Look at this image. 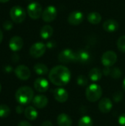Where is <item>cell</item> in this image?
I'll use <instances>...</instances> for the list:
<instances>
[{
    "label": "cell",
    "instance_id": "1",
    "mask_svg": "<svg viewBox=\"0 0 125 126\" xmlns=\"http://www.w3.org/2000/svg\"><path fill=\"white\" fill-rule=\"evenodd\" d=\"M49 79L55 86H62L69 82L71 79V72L65 66L58 65L50 70Z\"/></svg>",
    "mask_w": 125,
    "mask_h": 126
},
{
    "label": "cell",
    "instance_id": "2",
    "mask_svg": "<svg viewBox=\"0 0 125 126\" xmlns=\"http://www.w3.org/2000/svg\"><path fill=\"white\" fill-rule=\"evenodd\" d=\"M15 100L21 105H27L31 103L34 98V92L29 86H22L15 92Z\"/></svg>",
    "mask_w": 125,
    "mask_h": 126
},
{
    "label": "cell",
    "instance_id": "3",
    "mask_svg": "<svg viewBox=\"0 0 125 126\" xmlns=\"http://www.w3.org/2000/svg\"><path fill=\"white\" fill-rule=\"evenodd\" d=\"M102 95V89L100 86L96 83L89 85L85 90V97L91 103L98 101Z\"/></svg>",
    "mask_w": 125,
    "mask_h": 126
},
{
    "label": "cell",
    "instance_id": "4",
    "mask_svg": "<svg viewBox=\"0 0 125 126\" xmlns=\"http://www.w3.org/2000/svg\"><path fill=\"white\" fill-rule=\"evenodd\" d=\"M10 16L13 22L20 24L26 18V11L21 6L15 5L11 8L10 11Z\"/></svg>",
    "mask_w": 125,
    "mask_h": 126
},
{
    "label": "cell",
    "instance_id": "5",
    "mask_svg": "<svg viewBox=\"0 0 125 126\" xmlns=\"http://www.w3.org/2000/svg\"><path fill=\"white\" fill-rule=\"evenodd\" d=\"M42 7L38 2L33 1L27 6L28 16L32 19H38L42 16Z\"/></svg>",
    "mask_w": 125,
    "mask_h": 126
},
{
    "label": "cell",
    "instance_id": "6",
    "mask_svg": "<svg viewBox=\"0 0 125 126\" xmlns=\"http://www.w3.org/2000/svg\"><path fill=\"white\" fill-rule=\"evenodd\" d=\"M46 50V46L42 42H36L33 44L29 49V54L34 58L42 57Z\"/></svg>",
    "mask_w": 125,
    "mask_h": 126
},
{
    "label": "cell",
    "instance_id": "7",
    "mask_svg": "<svg viewBox=\"0 0 125 126\" xmlns=\"http://www.w3.org/2000/svg\"><path fill=\"white\" fill-rule=\"evenodd\" d=\"M58 61L63 63L76 62V53L70 49H65L59 53Z\"/></svg>",
    "mask_w": 125,
    "mask_h": 126
},
{
    "label": "cell",
    "instance_id": "8",
    "mask_svg": "<svg viewBox=\"0 0 125 126\" xmlns=\"http://www.w3.org/2000/svg\"><path fill=\"white\" fill-rule=\"evenodd\" d=\"M102 63L104 66L111 67L113 66L117 61V55L115 52L108 50L103 53L101 58Z\"/></svg>",
    "mask_w": 125,
    "mask_h": 126
},
{
    "label": "cell",
    "instance_id": "9",
    "mask_svg": "<svg viewBox=\"0 0 125 126\" xmlns=\"http://www.w3.org/2000/svg\"><path fill=\"white\" fill-rule=\"evenodd\" d=\"M57 15V10L56 7L53 5H49L45 8L44 10H43L42 13V19L47 23L53 21Z\"/></svg>",
    "mask_w": 125,
    "mask_h": 126
},
{
    "label": "cell",
    "instance_id": "10",
    "mask_svg": "<svg viewBox=\"0 0 125 126\" xmlns=\"http://www.w3.org/2000/svg\"><path fill=\"white\" fill-rule=\"evenodd\" d=\"M84 20V14L80 10H74L68 16V22L71 25L77 26L80 24Z\"/></svg>",
    "mask_w": 125,
    "mask_h": 126
},
{
    "label": "cell",
    "instance_id": "11",
    "mask_svg": "<svg viewBox=\"0 0 125 126\" xmlns=\"http://www.w3.org/2000/svg\"><path fill=\"white\" fill-rule=\"evenodd\" d=\"M15 75L21 80H27L31 75L29 69L24 65H19L15 69Z\"/></svg>",
    "mask_w": 125,
    "mask_h": 126
},
{
    "label": "cell",
    "instance_id": "12",
    "mask_svg": "<svg viewBox=\"0 0 125 126\" xmlns=\"http://www.w3.org/2000/svg\"><path fill=\"white\" fill-rule=\"evenodd\" d=\"M24 41L20 36H13L9 41V47L13 52H18L23 47Z\"/></svg>",
    "mask_w": 125,
    "mask_h": 126
},
{
    "label": "cell",
    "instance_id": "13",
    "mask_svg": "<svg viewBox=\"0 0 125 126\" xmlns=\"http://www.w3.org/2000/svg\"><path fill=\"white\" fill-rule=\"evenodd\" d=\"M34 87L38 92H45L49 89V84L46 79L43 78H38L34 82Z\"/></svg>",
    "mask_w": 125,
    "mask_h": 126
},
{
    "label": "cell",
    "instance_id": "14",
    "mask_svg": "<svg viewBox=\"0 0 125 126\" xmlns=\"http://www.w3.org/2000/svg\"><path fill=\"white\" fill-rule=\"evenodd\" d=\"M53 96L55 99L59 103H65L69 98L67 91L63 88H57L53 91Z\"/></svg>",
    "mask_w": 125,
    "mask_h": 126
},
{
    "label": "cell",
    "instance_id": "15",
    "mask_svg": "<svg viewBox=\"0 0 125 126\" xmlns=\"http://www.w3.org/2000/svg\"><path fill=\"white\" fill-rule=\"evenodd\" d=\"M75 53H76V62L83 64H85L90 62L91 57L88 51L85 49H80Z\"/></svg>",
    "mask_w": 125,
    "mask_h": 126
},
{
    "label": "cell",
    "instance_id": "16",
    "mask_svg": "<svg viewBox=\"0 0 125 126\" xmlns=\"http://www.w3.org/2000/svg\"><path fill=\"white\" fill-rule=\"evenodd\" d=\"M48 102H49L48 98L45 95H43V94L36 95L35 97H34L32 100V103L34 106L39 109L45 108L47 106Z\"/></svg>",
    "mask_w": 125,
    "mask_h": 126
},
{
    "label": "cell",
    "instance_id": "17",
    "mask_svg": "<svg viewBox=\"0 0 125 126\" xmlns=\"http://www.w3.org/2000/svg\"><path fill=\"white\" fill-rule=\"evenodd\" d=\"M98 107L101 112L104 114L108 113L109 111H111V110L113 108V103L109 98L104 97L101 99V100L99 101Z\"/></svg>",
    "mask_w": 125,
    "mask_h": 126
},
{
    "label": "cell",
    "instance_id": "18",
    "mask_svg": "<svg viewBox=\"0 0 125 126\" xmlns=\"http://www.w3.org/2000/svg\"><path fill=\"white\" fill-rule=\"evenodd\" d=\"M102 27L104 30L106 32H116L119 29V24L118 21L114 19H108L103 23Z\"/></svg>",
    "mask_w": 125,
    "mask_h": 126
},
{
    "label": "cell",
    "instance_id": "19",
    "mask_svg": "<svg viewBox=\"0 0 125 126\" xmlns=\"http://www.w3.org/2000/svg\"><path fill=\"white\" fill-rule=\"evenodd\" d=\"M57 123L58 126H71L72 125V120L71 117L64 113H62L57 116Z\"/></svg>",
    "mask_w": 125,
    "mask_h": 126
},
{
    "label": "cell",
    "instance_id": "20",
    "mask_svg": "<svg viewBox=\"0 0 125 126\" xmlns=\"http://www.w3.org/2000/svg\"><path fill=\"white\" fill-rule=\"evenodd\" d=\"M53 32H54V30H53L52 27L49 24H46L41 27V29L40 30V35H41V38L46 40L52 36Z\"/></svg>",
    "mask_w": 125,
    "mask_h": 126
},
{
    "label": "cell",
    "instance_id": "21",
    "mask_svg": "<svg viewBox=\"0 0 125 126\" xmlns=\"http://www.w3.org/2000/svg\"><path fill=\"white\" fill-rule=\"evenodd\" d=\"M24 116L29 120H35L38 117V111L33 106H28L24 109Z\"/></svg>",
    "mask_w": 125,
    "mask_h": 126
},
{
    "label": "cell",
    "instance_id": "22",
    "mask_svg": "<svg viewBox=\"0 0 125 126\" xmlns=\"http://www.w3.org/2000/svg\"><path fill=\"white\" fill-rule=\"evenodd\" d=\"M87 20L91 24H98L102 21V16L98 12H91L87 16Z\"/></svg>",
    "mask_w": 125,
    "mask_h": 126
},
{
    "label": "cell",
    "instance_id": "23",
    "mask_svg": "<svg viewBox=\"0 0 125 126\" xmlns=\"http://www.w3.org/2000/svg\"><path fill=\"white\" fill-rule=\"evenodd\" d=\"M102 72L98 68L91 69L88 73V78L91 79V80L94 82L99 81L102 78Z\"/></svg>",
    "mask_w": 125,
    "mask_h": 126
},
{
    "label": "cell",
    "instance_id": "24",
    "mask_svg": "<svg viewBox=\"0 0 125 126\" xmlns=\"http://www.w3.org/2000/svg\"><path fill=\"white\" fill-rule=\"evenodd\" d=\"M34 71L37 75H45L48 73L49 69L48 67L41 63H38L34 66Z\"/></svg>",
    "mask_w": 125,
    "mask_h": 126
},
{
    "label": "cell",
    "instance_id": "25",
    "mask_svg": "<svg viewBox=\"0 0 125 126\" xmlns=\"http://www.w3.org/2000/svg\"><path fill=\"white\" fill-rule=\"evenodd\" d=\"M78 126H93V120L89 116H83L80 119Z\"/></svg>",
    "mask_w": 125,
    "mask_h": 126
},
{
    "label": "cell",
    "instance_id": "26",
    "mask_svg": "<svg viewBox=\"0 0 125 126\" xmlns=\"http://www.w3.org/2000/svg\"><path fill=\"white\" fill-rule=\"evenodd\" d=\"M10 107L5 104H1L0 105V117L4 118L10 115Z\"/></svg>",
    "mask_w": 125,
    "mask_h": 126
},
{
    "label": "cell",
    "instance_id": "27",
    "mask_svg": "<svg viewBox=\"0 0 125 126\" xmlns=\"http://www.w3.org/2000/svg\"><path fill=\"white\" fill-rule=\"evenodd\" d=\"M117 48L121 52H125V35L121 36L117 41Z\"/></svg>",
    "mask_w": 125,
    "mask_h": 126
},
{
    "label": "cell",
    "instance_id": "28",
    "mask_svg": "<svg viewBox=\"0 0 125 126\" xmlns=\"http://www.w3.org/2000/svg\"><path fill=\"white\" fill-rule=\"evenodd\" d=\"M77 83L80 86H85L88 84V80L85 75H80L77 78Z\"/></svg>",
    "mask_w": 125,
    "mask_h": 126
},
{
    "label": "cell",
    "instance_id": "29",
    "mask_svg": "<svg viewBox=\"0 0 125 126\" xmlns=\"http://www.w3.org/2000/svg\"><path fill=\"white\" fill-rule=\"evenodd\" d=\"M110 75L114 79H118V78H121V76H122V71L119 68L114 67L111 69Z\"/></svg>",
    "mask_w": 125,
    "mask_h": 126
},
{
    "label": "cell",
    "instance_id": "30",
    "mask_svg": "<svg viewBox=\"0 0 125 126\" xmlns=\"http://www.w3.org/2000/svg\"><path fill=\"white\" fill-rule=\"evenodd\" d=\"M122 97H123V94H122V92H120V91L116 92L113 94V100H114L116 103L120 102V101L122 100Z\"/></svg>",
    "mask_w": 125,
    "mask_h": 126
},
{
    "label": "cell",
    "instance_id": "31",
    "mask_svg": "<svg viewBox=\"0 0 125 126\" xmlns=\"http://www.w3.org/2000/svg\"><path fill=\"white\" fill-rule=\"evenodd\" d=\"M2 27L5 30H11L13 27V24L12 21L7 20V21H4V23L2 24Z\"/></svg>",
    "mask_w": 125,
    "mask_h": 126
},
{
    "label": "cell",
    "instance_id": "32",
    "mask_svg": "<svg viewBox=\"0 0 125 126\" xmlns=\"http://www.w3.org/2000/svg\"><path fill=\"white\" fill-rule=\"evenodd\" d=\"M118 123L120 126H125V113L121 114L119 117Z\"/></svg>",
    "mask_w": 125,
    "mask_h": 126
},
{
    "label": "cell",
    "instance_id": "33",
    "mask_svg": "<svg viewBox=\"0 0 125 126\" xmlns=\"http://www.w3.org/2000/svg\"><path fill=\"white\" fill-rule=\"evenodd\" d=\"M46 48H48V49L55 48L56 47V42L55 41H49L46 44Z\"/></svg>",
    "mask_w": 125,
    "mask_h": 126
},
{
    "label": "cell",
    "instance_id": "34",
    "mask_svg": "<svg viewBox=\"0 0 125 126\" xmlns=\"http://www.w3.org/2000/svg\"><path fill=\"white\" fill-rule=\"evenodd\" d=\"M111 69H110V67H107V66H105L103 70H102V73L105 75H111Z\"/></svg>",
    "mask_w": 125,
    "mask_h": 126
},
{
    "label": "cell",
    "instance_id": "35",
    "mask_svg": "<svg viewBox=\"0 0 125 126\" xmlns=\"http://www.w3.org/2000/svg\"><path fill=\"white\" fill-rule=\"evenodd\" d=\"M18 126H32L29 123H28L27 121H21L18 124Z\"/></svg>",
    "mask_w": 125,
    "mask_h": 126
},
{
    "label": "cell",
    "instance_id": "36",
    "mask_svg": "<svg viewBox=\"0 0 125 126\" xmlns=\"http://www.w3.org/2000/svg\"><path fill=\"white\" fill-rule=\"evenodd\" d=\"M41 126H53V125H52V123L50 121H49V120H45L44 122L42 123V124H41Z\"/></svg>",
    "mask_w": 125,
    "mask_h": 126
},
{
    "label": "cell",
    "instance_id": "37",
    "mask_svg": "<svg viewBox=\"0 0 125 126\" xmlns=\"http://www.w3.org/2000/svg\"><path fill=\"white\" fill-rule=\"evenodd\" d=\"M15 110H16V112H17L18 114H21L23 111H24V109H23V107H22L21 106H17Z\"/></svg>",
    "mask_w": 125,
    "mask_h": 126
},
{
    "label": "cell",
    "instance_id": "38",
    "mask_svg": "<svg viewBox=\"0 0 125 126\" xmlns=\"http://www.w3.org/2000/svg\"><path fill=\"white\" fill-rule=\"evenodd\" d=\"M5 70H6L7 72H10L12 71V67L11 66H6L5 67Z\"/></svg>",
    "mask_w": 125,
    "mask_h": 126
},
{
    "label": "cell",
    "instance_id": "39",
    "mask_svg": "<svg viewBox=\"0 0 125 126\" xmlns=\"http://www.w3.org/2000/svg\"><path fill=\"white\" fill-rule=\"evenodd\" d=\"M2 39H3V33H2V31L0 29V44L2 41Z\"/></svg>",
    "mask_w": 125,
    "mask_h": 126
},
{
    "label": "cell",
    "instance_id": "40",
    "mask_svg": "<svg viewBox=\"0 0 125 126\" xmlns=\"http://www.w3.org/2000/svg\"><path fill=\"white\" fill-rule=\"evenodd\" d=\"M122 87H123V89L125 91V78L123 80V83H122Z\"/></svg>",
    "mask_w": 125,
    "mask_h": 126
},
{
    "label": "cell",
    "instance_id": "41",
    "mask_svg": "<svg viewBox=\"0 0 125 126\" xmlns=\"http://www.w3.org/2000/svg\"><path fill=\"white\" fill-rule=\"evenodd\" d=\"M9 0H0V2L1 3H5V2H7Z\"/></svg>",
    "mask_w": 125,
    "mask_h": 126
},
{
    "label": "cell",
    "instance_id": "42",
    "mask_svg": "<svg viewBox=\"0 0 125 126\" xmlns=\"http://www.w3.org/2000/svg\"><path fill=\"white\" fill-rule=\"evenodd\" d=\"M1 85L0 83V92H1Z\"/></svg>",
    "mask_w": 125,
    "mask_h": 126
},
{
    "label": "cell",
    "instance_id": "43",
    "mask_svg": "<svg viewBox=\"0 0 125 126\" xmlns=\"http://www.w3.org/2000/svg\"><path fill=\"white\" fill-rule=\"evenodd\" d=\"M27 1H32V0H27Z\"/></svg>",
    "mask_w": 125,
    "mask_h": 126
}]
</instances>
